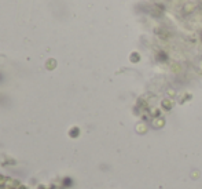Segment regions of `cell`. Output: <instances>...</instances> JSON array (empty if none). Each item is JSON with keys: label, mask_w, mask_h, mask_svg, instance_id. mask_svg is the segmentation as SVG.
<instances>
[{"label": "cell", "mask_w": 202, "mask_h": 189, "mask_svg": "<svg viewBox=\"0 0 202 189\" xmlns=\"http://www.w3.org/2000/svg\"><path fill=\"white\" fill-rule=\"evenodd\" d=\"M77 133H78V130H77V129H76V130H72V131H70V134H72L70 137H73V138L77 137Z\"/></svg>", "instance_id": "cell-2"}, {"label": "cell", "mask_w": 202, "mask_h": 189, "mask_svg": "<svg viewBox=\"0 0 202 189\" xmlns=\"http://www.w3.org/2000/svg\"><path fill=\"white\" fill-rule=\"evenodd\" d=\"M48 66H50V68L52 66V68H54V66H55V62H54V61H48Z\"/></svg>", "instance_id": "cell-3"}, {"label": "cell", "mask_w": 202, "mask_h": 189, "mask_svg": "<svg viewBox=\"0 0 202 189\" xmlns=\"http://www.w3.org/2000/svg\"><path fill=\"white\" fill-rule=\"evenodd\" d=\"M7 181H8L7 177H4V175L0 174V188H4V186H6V184H7Z\"/></svg>", "instance_id": "cell-1"}]
</instances>
